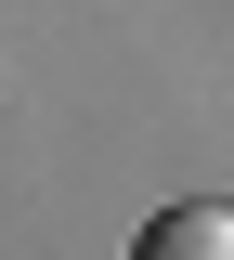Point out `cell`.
<instances>
[{"label":"cell","instance_id":"cell-1","mask_svg":"<svg viewBox=\"0 0 234 260\" xmlns=\"http://www.w3.org/2000/svg\"><path fill=\"white\" fill-rule=\"evenodd\" d=\"M130 260H234V195H182L130 234Z\"/></svg>","mask_w":234,"mask_h":260}]
</instances>
